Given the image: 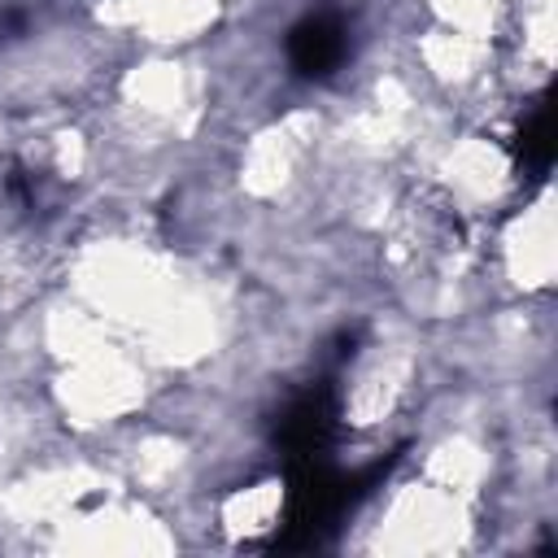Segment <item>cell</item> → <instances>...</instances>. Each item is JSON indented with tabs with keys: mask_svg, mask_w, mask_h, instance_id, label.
Returning <instances> with one entry per match:
<instances>
[{
	"mask_svg": "<svg viewBox=\"0 0 558 558\" xmlns=\"http://www.w3.org/2000/svg\"><path fill=\"white\" fill-rule=\"evenodd\" d=\"M484 279L501 301H545L558 275V222H554V187L541 183L523 192L497 222H488Z\"/></svg>",
	"mask_w": 558,
	"mask_h": 558,
	"instance_id": "7a4b0ae2",
	"label": "cell"
},
{
	"mask_svg": "<svg viewBox=\"0 0 558 558\" xmlns=\"http://www.w3.org/2000/svg\"><path fill=\"white\" fill-rule=\"evenodd\" d=\"M231 17V0H87V26L135 52H201Z\"/></svg>",
	"mask_w": 558,
	"mask_h": 558,
	"instance_id": "3957f363",
	"label": "cell"
},
{
	"mask_svg": "<svg viewBox=\"0 0 558 558\" xmlns=\"http://www.w3.org/2000/svg\"><path fill=\"white\" fill-rule=\"evenodd\" d=\"M418 379H423V349H418V340L384 331L379 340H371L353 357V366L344 375V401H340L344 427L357 432V436L388 432L414 405Z\"/></svg>",
	"mask_w": 558,
	"mask_h": 558,
	"instance_id": "277c9868",
	"label": "cell"
},
{
	"mask_svg": "<svg viewBox=\"0 0 558 558\" xmlns=\"http://www.w3.org/2000/svg\"><path fill=\"white\" fill-rule=\"evenodd\" d=\"M480 532V501H466L418 471L392 484L362 523V549L371 554H453L471 549Z\"/></svg>",
	"mask_w": 558,
	"mask_h": 558,
	"instance_id": "6da1fadb",
	"label": "cell"
},
{
	"mask_svg": "<svg viewBox=\"0 0 558 558\" xmlns=\"http://www.w3.org/2000/svg\"><path fill=\"white\" fill-rule=\"evenodd\" d=\"M283 480L279 475H244L235 484H227L209 506H205V519H209V532H218L222 541L231 545H248V541H262L266 532L279 527L283 519Z\"/></svg>",
	"mask_w": 558,
	"mask_h": 558,
	"instance_id": "5b68a950",
	"label": "cell"
}]
</instances>
